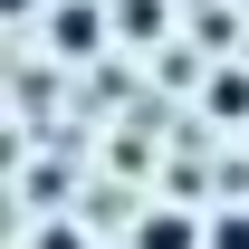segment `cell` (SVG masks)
<instances>
[{"instance_id": "cell-5", "label": "cell", "mask_w": 249, "mask_h": 249, "mask_svg": "<svg viewBox=\"0 0 249 249\" xmlns=\"http://www.w3.org/2000/svg\"><path fill=\"white\" fill-rule=\"evenodd\" d=\"M211 249H249V211H220L211 220Z\"/></svg>"}, {"instance_id": "cell-3", "label": "cell", "mask_w": 249, "mask_h": 249, "mask_svg": "<svg viewBox=\"0 0 249 249\" xmlns=\"http://www.w3.org/2000/svg\"><path fill=\"white\" fill-rule=\"evenodd\" d=\"M211 115H230V124L249 115V77H240V67H230V77H211Z\"/></svg>"}, {"instance_id": "cell-4", "label": "cell", "mask_w": 249, "mask_h": 249, "mask_svg": "<svg viewBox=\"0 0 249 249\" xmlns=\"http://www.w3.org/2000/svg\"><path fill=\"white\" fill-rule=\"evenodd\" d=\"M124 38H163V0H124Z\"/></svg>"}, {"instance_id": "cell-6", "label": "cell", "mask_w": 249, "mask_h": 249, "mask_svg": "<svg viewBox=\"0 0 249 249\" xmlns=\"http://www.w3.org/2000/svg\"><path fill=\"white\" fill-rule=\"evenodd\" d=\"M0 10H10V19H29V10H38V0H0Z\"/></svg>"}, {"instance_id": "cell-1", "label": "cell", "mask_w": 249, "mask_h": 249, "mask_svg": "<svg viewBox=\"0 0 249 249\" xmlns=\"http://www.w3.org/2000/svg\"><path fill=\"white\" fill-rule=\"evenodd\" d=\"M96 38H106V29H96V0H67V19H58V48H67V58H87Z\"/></svg>"}, {"instance_id": "cell-2", "label": "cell", "mask_w": 249, "mask_h": 249, "mask_svg": "<svg viewBox=\"0 0 249 249\" xmlns=\"http://www.w3.org/2000/svg\"><path fill=\"white\" fill-rule=\"evenodd\" d=\"M134 249H192V220L182 211H154L144 230H134Z\"/></svg>"}]
</instances>
